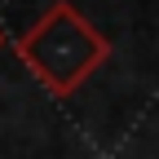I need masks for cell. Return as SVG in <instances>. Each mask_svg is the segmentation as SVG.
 Returning a JSON list of instances; mask_svg holds the SVG:
<instances>
[{
  "mask_svg": "<svg viewBox=\"0 0 159 159\" xmlns=\"http://www.w3.org/2000/svg\"><path fill=\"white\" fill-rule=\"evenodd\" d=\"M0 49H5V27H0Z\"/></svg>",
  "mask_w": 159,
  "mask_h": 159,
  "instance_id": "cell-2",
  "label": "cell"
},
{
  "mask_svg": "<svg viewBox=\"0 0 159 159\" xmlns=\"http://www.w3.org/2000/svg\"><path fill=\"white\" fill-rule=\"evenodd\" d=\"M13 53L44 93L71 97L93 71H102L111 62L115 49L71 0H57L13 40Z\"/></svg>",
  "mask_w": 159,
  "mask_h": 159,
  "instance_id": "cell-1",
  "label": "cell"
}]
</instances>
